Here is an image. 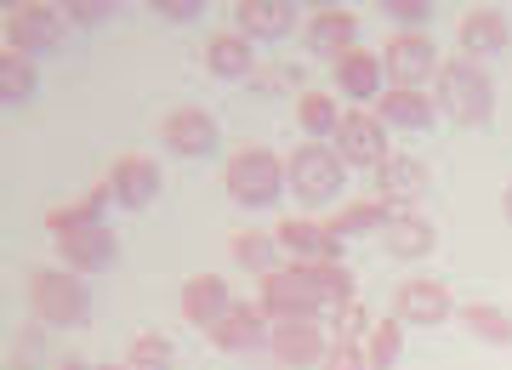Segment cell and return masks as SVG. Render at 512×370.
Instances as JSON below:
<instances>
[{
  "mask_svg": "<svg viewBox=\"0 0 512 370\" xmlns=\"http://www.w3.org/2000/svg\"><path fill=\"white\" fill-rule=\"evenodd\" d=\"M330 80H336V97H353V109H376V97L387 92V69H382V52H348L336 69H330Z\"/></svg>",
  "mask_w": 512,
  "mask_h": 370,
  "instance_id": "20",
  "label": "cell"
},
{
  "mask_svg": "<svg viewBox=\"0 0 512 370\" xmlns=\"http://www.w3.org/2000/svg\"><path fill=\"white\" fill-rule=\"evenodd\" d=\"M456 325L473 336V342H484V348H512V314L501 302H461Z\"/></svg>",
  "mask_w": 512,
  "mask_h": 370,
  "instance_id": "26",
  "label": "cell"
},
{
  "mask_svg": "<svg viewBox=\"0 0 512 370\" xmlns=\"http://www.w3.org/2000/svg\"><path fill=\"white\" fill-rule=\"evenodd\" d=\"M274 234L285 245V262H342V245H348V240H336L330 222H319V217H285V222H274Z\"/></svg>",
  "mask_w": 512,
  "mask_h": 370,
  "instance_id": "18",
  "label": "cell"
},
{
  "mask_svg": "<svg viewBox=\"0 0 512 370\" xmlns=\"http://www.w3.org/2000/svg\"><path fill=\"white\" fill-rule=\"evenodd\" d=\"M268 336H274V319L262 314L256 302H234L222 314V325L211 331V348L217 353H256V348H268Z\"/></svg>",
  "mask_w": 512,
  "mask_h": 370,
  "instance_id": "21",
  "label": "cell"
},
{
  "mask_svg": "<svg viewBox=\"0 0 512 370\" xmlns=\"http://www.w3.org/2000/svg\"><path fill=\"white\" fill-rule=\"evenodd\" d=\"M393 131L376 120V109H348L342 114V126H336V137H330V148L342 154V166L348 171H376L393 154V143H387Z\"/></svg>",
  "mask_w": 512,
  "mask_h": 370,
  "instance_id": "8",
  "label": "cell"
},
{
  "mask_svg": "<svg viewBox=\"0 0 512 370\" xmlns=\"http://www.w3.org/2000/svg\"><path fill=\"white\" fill-rule=\"evenodd\" d=\"M234 302H239V296L228 291V279H222V274H194V279H183V291H177V314L211 336Z\"/></svg>",
  "mask_w": 512,
  "mask_h": 370,
  "instance_id": "16",
  "label": "cell"
},
{
  "mask_svg": "<svg viewBox=\"0 0 512 370\" xmlns=\"http://www.w3.org/2000/svg\"><path fill=\"white\" fill-rule=\"evenodd\" d=\"M376 120L387 131H433L439 126V103H433V92H399V86H387L376 97Z\"/></svg>",
  "mask_w": 512,
  "mask_h": 370,
  "instance_id": "23",
  "label": "cell"
},
{
  "mask_svg": "<svg viewBox=\"0 0 512 370\" xmlns=\"http://www.w3.org/2000/svg\"><path fill=\"white\" fill-rule=\"evenodd\" d=\"M97 370H126V365H97Z\"/></svg>",
  "mask_w": 512,
  "mask_h": 370,
  "instance_id": "41",
  "label": "cell"
},
{
  "mask_svg": "<svg viewBox=\"0 0 512 370\" xmlns=\"http://www.w3.org/2000/svg\"><path fill=\"white\" fill-rule=\"evenodd\" d=\"M387 23H393V35H427V23H433V0H382Z\"/></svg>",
  "mask_w": 512,
  "mask_h": 370,
  "instance_id": "33",
  "label": "cell"
},
{
  "mask_svg": "<svg viewBox=\"0 0 512 370\" xmlns=\"http://www.w3.org/2000/svg\"><path fill=\"white\" fill-rule=\"evenodd\" d=\"M148 6H154L165 23H194L205 12V0H148Z\"/></svg>",
  "mask_w": 512,
  "mask_h": 370,
  "instance_id": "37",
  "label": "cell"
},
{
  "mask_svg": "<svg viewBox=\"0 0 512 370\" xmlns=\"http://www.w3.org/2000/svg\"><path fill=\"white\" fill-rule=\"evenodd\" d=\"M29 97H35V57L0 52V103L6 109H23Z\"/></svg>",
  "mask_w": 512,
  "mask_h": 370,
  "instance_id": "30",
  "label": "cell"
},
{
  "mask_svg": "<svg viewBox=\"0 0 512 370\" xmlns=\"http://www.w3.org/2000/svg\"><path fill=\"white\" fill-rule=\"evenodd\" d=\"M330 319V336H342V342H365L370 331H376V319L365 314V302H342L336 314H325Z\"/></svg>",
  "mask_w": 512,
  "mask_h": 370,
  "instance_id": "34",
  "label": "cell"
},
{
  "mask_svg": "<svg viewBox=\"0 0 512 370\" xmlns=\"http://www.w3.org/2000/svg\"><path fill=\"white\" fill-rule=\"evenodd\" d=\"M382 69H387V86H399V92H427L433 80H439L444 57L433 46V35H393L382 46Z\"/></svg>",
  "mask_w": 512,
  "mask_h": 370,
  "instance_id": "7",
  "label": "cell"
},
{
  "mask_svg": "<svg viewBox=\"0 0 512 370\" xmlns=\"http://www.w3.org/2000/svg\"><path fill=\"white\" fill-rule=\"evenodd\" d=\"M0 29H6V52H23V57H57L63 52V40H69L63 6H35V0L12 6Z\"/></svg>",
  "mask_w": 512,
  "mask_h": 370,
  "instance_id": "6",
  "label": "cell"
},
{
  "mask_svg": "<svg viewBox=\"0 0 512 370\" xmlns=\"http://www.w3.org/2000/svg\"><path fill=\"white\" fill-rule=\"evenodd\" d=\"M52 370H97V365H86V359H57Z\"/></svg>",
  "mask_w": 512,
  "mask_h": 370,
  "instance_id": "39",
  "label": "cell"
},
{
  "mask_svg": "<svg viewBox=\"0 0 512 370\" xmlns=\"http://www.w3.org/2000/svg\"><path fill=\"white\" fill-rule=\"evenodd\" d=\"M126 370H177V348H171V336H165V331H143V336H131V348H126Z\"/></svg>",
  "mask_w": 512,
  "mask_h": 370,
  "instance_id": "31",
  "label": "cell"
},
{
  "mask_svg": "<svg viewBox=\"0 0 512 370\" xmlns=\"http://www.w3.org/2000/svg\"><path fill=\"white\" fill-rule=\"evenodd\" d=\"M291 268L308 279V291L319 296V314H336L342 302H353V274H348V262H291Z\"/></svg>",
  "mask_w": 512,
  "mask_h": 370,
  "instance_id": "27",
  "label": "cell"
},
{
  "mask_svg": "<svg viewBox=\"0 0 512 370\" xmlns=\"http://www.w3.org/2000/svg\"><path fill=\"white\" fill-rule=\"evenodd\" d=\"M501 217H507V222H512V183H507V188H501Z\"/></svg>",
  "mask_w": 512,
  "mask_h": 370,
  "instance_id": "40",
  "label": "cell"
},
{
  "mask_svg": "<svg viewBox=\"0 0 512 370\" xmlns=\"http://www.w3.org/2000/svg\"><path fill=\"white\" fill-rule=\"evenodd\" d=\"M285 183H291V200L302 205V217H313V211H330V205L342 200L348 166H342V154L330 143H302L285 160Z\"/></svg>",
  "mask_w": 512,
  "mask_h": 370,
  "instance_id": "5",
  "label": "cell"
},
{
  "mask_svg": "<svg viewBox=\"0 0 512 370\" xmlns=\"http://www.w3.org/2000/svg\"><path fill=\"white\" fill-rule=\"evenodd\" d=\"M393 319H404V325H421V331L450 325V319H456L450 285H444V279H433V274L399 279V291H393Z\"/></svg>",
  "mask_w": 512,
  "mask_h": 370,
  "instance_id": "11",
  "label": "cell"
},
{
  "mask_svg": "<svg viewBox=\"0 0 512 370\" xmlns=\"http://www.w3.org/2000/svg\"><path fill=\"white\" fill-rule=\"evenodd\" d=\"M205 69L217 74V80H256V46L239 29L211 35L205 40Z\"/></svg>",
  "mask_w": 512,
  "mask_h": 370,
  "instance_id": "25",
  "label": "cell"
},
{
  "mask_svg": "<svg viewBox=\"0 0 512 370\" xmlns=\"http://www.w3.org/2000/svg\"><path fill=\"white\" fill-rule=\"evenodd\" d=\"M228 257H234V268H245V274H256V279H268V274H279V268H291L274 228H239L234 245H228Z\"/></svg>",
  "mask_w": 512,
  "mask_h": 370,
  "instance_id": "24",
  "label": "cell"
},
{
  "mask_svg": "<svg viewBox=\"0 0 512 370\" xmlns=\"http://www.w3.org/2000/svg\"><path fill=\"white\" fill-rule=\"evenodd\" d=\"M382 240V251L393 262H421V257H433V245H439V228L421 217V211H393L387 217V228L376 234Z\"/></svg>",
  "mask_w": 512,
  "mask_h": 370,
  "instance_id": "22",
  "label": "cell"
},
{
  "mask_svg": "<svg viewBox=\"0 0 512 370\" xmlns=\"http://www.w3.org/2000/svg\"><path fill=\"white\" fill-rule=\"evenodd\" d=\"M160 143H165V154H177V160H205V154H217L222 126H217V114L200 109V103H177V109L160 120Z\"/></svg>",
  "mask_w": 512,
  "mask_h": 370,
  "instance_id": "10",
  "label": "cell"
},
{
  "mask_svg": "<svg viewBox=\"0 0 512 370\" xmlns=\"http://www.w3.org/2000/svg\"><path fill=\"white\" fill-rule=\"evenodd\" d=\"M234 29L251 46H279L285 35H296V0H239Z\"/></svg>",
  "mask_w": 512,
  "mask_h": 370,
  "instance_id": "19",
  "label": "cell"
},
{
  "mask_svg": "<svg viewBox=\"0 0 512 370\" xmlns=\"http://www.w3.org/2000/svg\"><path fill=\"white\" fill-rule=\"evenodd\" d=\"M342 114H348V109H342L330 92H302V97H296V126L308 131V143H330L336 126H342Z\"/></svg>",
  "mask_w": 512,
  "mask_h": 370,
  "instance_id": "29",
  "label": "cell"
},
{
  "mask_svg": "<svg viewBox=\"0 0 512 370\" xmlns=\"http://www.w3.org/2000/svg\"><path fill=\"white\" fill-rule=\"evenodd\" d=\"M109 205H120V200H114V188H109V183H97L92 194L80 200V211H86V217H97V222H103V211H109Z\"/></svg>",
  "mask_w": 512,
  "mask_h": 370,
  "instance_id": "38",
  "label": "cell"
},
{
  "mask_svg": "<svg viewBox=\"0 0 512 370\" xmlns=\"http://www.w3.org/2000/svg\"><path fill=\"white\" fill-rule=\"evenodd\" d=\"M268 353L285 370H319L330 353V325H319V319H285L268 336Z\"/></svg>",
  "mask_w": 512,
  "mask_h": 370,
  "instance_id": "14",
  "label": "cell"
},
{
  "mask_svg": "<svg viewBox=\"0 0 512 370\" xmlns=\"http://www.w3.org/2000/svg\"><path fill=\"white\" fill-rule=\"evenodd\" d=\"M63 18H69V29H97L114 18V0H63Z\"/></svg>",
  "mask_w": 512,
  "mask_h": 370,
  "instance_id": "35",
  "label": "cell"
},
{
  "mask_svg": "<svg viewBox=\"0 0 512 370\" xmlns=\"http://www.w3.org/2000/svg\"><path fill=\"white\" fill-rule=\"evenodd\" d=\"M387 217H393V211H387L376 194H365V200H353V205H336L325 222H330V234H336V240H359V234H382Z\"/></svg>",
  "mask_w": 512,
  "mask_h": 370,
  "instance_id": "28",
  "label": "cell"
},
{
  "mask_svg": "<svg viewBox=\"0 0 512 370\" xmlns=\"http://www.w3.org/2000/svg\"><path fill=\"white\" fill-rule=\"evenodd\" d=\"M302 46H308V57H319V63L336 69L348 52H359V18H353L348 6H319L302 23Z\"/></svg>",
  "mask_w": 512,
  "mask_h": 370,
  "instance_id": "12",
  "label": "cell"
},
{
  "mask_svg": "<svg viewBox=\"0 0 512 370\" xmlns=\"http://www.w3.org/2000/svg\"><path fill=\"white\" fill-rule=\"evenodd\" d=\"M256 308L274 325H285V319H325L319 314V296L308 291V279L296 274V268H279V274L256 279Z\"/></svg>",
  "mask_w": 512,
  "mask_h": 370,
  "instance_id": "13",
  "label": "cell"
},
{
  "mask_svg": "<svg viewBox=\"0 0 512 370\" xmlns=\"http://www.w3.org/2000/svg\"><path fill=\"white\" fill-rule=\"evenodd\" d=\"M319 370H370V353L365 342H342V336H330V353Z\"/></svg>",
  "mask_w": 512,
  "mask_h": 370,
  "instance_id": "36",
  "label": "cell"
},
{
  "mask_svg": "<svg viewBox=\"0 0 512 370\" xmlns=\"http://www.w3.org/2000/svg\"><path fill=\"white\" fill-rule=\"evenodd\" d=\"M29 314L46 331H86L92 325V285L80 274H69L63 262L57 268H35L29 274Z\"/></svg>",
  "mask_w": 512,
  "mask_h": 370,
  "instance_id": "4",
  "label": "cell"
},
{
  "mask_svg": "<svg viewBox=\"0 0 512 370\" xmlns=\"http://www.w3.org/2000/svg\"><path fill=\"white\" fill-rule=\"evenodd\" d=\"M427 188H433V171H427V160H416V154H387L382 166L370 171V194L387 205V211H416L421 200H427Z\"/></svg>",
  "mask_w": 512,
  "mask_h": 370,
  "instance_id": "9",
  "label": "cell"
},
{
  "mask_svg": "<svg viewBox=\"0 0 512 370\" xmlns=\"http://www.w3.org/2000/svg\"><path fill=\"white\" fill-rule=\"evenodd\" d=\"M109 188L126 211H148V205L160 200L165 171H160V160H148V154H120L109 166Z\"/></svg>",
  "mask_w": 512,
  "mask_h": 370,
  "instance_id": "17",
  "label": "cell"
},
{
  "mask_svg": "<svg viewBox=\"0 0 512 370\" xmlns=\"http://www.w3.org/2000/svg\"><path fill=\"white\" fill-rule=\"evenodd\" d=\"M433 103L450 126H490L495 120V80L473 57H444L439 80H433Z\"/></svg>",
  "mask_w": 512,
  "mask_h": 370,
  "instance_id": "2",
  "label": "cell"
},
{
  "mask_svg": "<svg viewBox=\"0 0 512 370\" xmlns=\"http://www.w3.org/2000/svg\"><path fill=\"white\" fill-rule=\"evenodd\" d=\"M46 234L57 240V257H63V268L80 279L92 274H109L114 262H120V240H114L109 222L86 217L80 205H57L52 217H46Z\"/></svg>",
  "mask_w": 512,
  "mask_h": 370,
  "instance_id": "1",
  "label": "cell"
},
{
  "mask_svg": "<svg viewBox=\"0 0 512 370\" xmlns=\"http://www.w3.org/2000/svg\"><path fill=\"white\" fill-rule=\"evenodd\" d=\"M222 188H228V200H234L239 211H268V205H279L285 194H291L285 160H279L274 148H262V143H239L234 154H228Z\"/></svg>",
  "mask_w": 512,
  "mask_h": 370,
  "instance_id": "3",
  "label": "cell"
},
{
  "mask_svg": "<svg viewBox=\"0 0 512 370\" xmlns=\"http://www.w3.org/2000/svg\"><path fill=\"white\" fill-rule=\"evenodd\" d=\"M456 46H461V57H473V63H490V57H501V52L512 46L507 12H501V6H473V12H461Z\"/></svg>",
  "mask_w": 512,
  "mask_h": 370,
  "instance_id": "15",
  "label": "cell"
},
{
  "mask_svg": "<svg viewBox=\"0 0 512 370\" xmlns=\"http://www.w3.org/2000/svg\"><path fill=\"white\" fill-rule=\"evenodd\" d=\"M365 353H370V370H399V353H404V319H376V331L365 336Z\"/></svg>",
  "mask_w": 512,
  "mask_h": 370,
  "instance_id": "32",
  "label": "cell"
}]
</instances>
